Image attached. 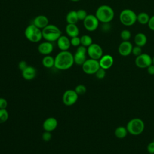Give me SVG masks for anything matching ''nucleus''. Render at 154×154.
I'll list each match as a JSON object with an SVG mask.
<instances>
[{
  "label": "nucleus",
  "instance_id": "nucleus-3",
  "mask_svg": "<svg viewBox=\"0 0 154 154\" xmlns=\"http://www.w3.org/2000/svg\"><path fill=\"white\" fill-rule=\"evenodd\" d=\"M43 38L46 41L53 42L57 41L61 35V31L55 25L49 24L42 29Z\"/></svg>",
  "mask_w": 154,
  "mask_h": 154
},
{
  "label": "nucleus",
  "instance_id": "nucleus-30",
  "mask_svg": "<svg viewBox=\"0 0 154 154\" xmlns=\"http://www.w3.org/2000/svg\"><path fill=\"white\" fill-rule=\"evenodd\" d=\"M77 16L79 20H84L85 18L88 15L87 13V11L83 9H79L78 11H76Z\"/></svg>",
  "mask_w": 154,
  "mask_h": 154
},
{
  "label": "nucleus",
  "instance_id": "nucleus-8",
  "mask_svg": "<svg viewBox=\"0 0 154 154\" xmlns=\"http://www.w3.org/2000/svg\"><path fill=\"white\" fill-rule=\"evenodd\" d=\"M87 54V47L79 45L78 46L75 54L73 55L74 63L78 66H82L87 60L86 54Z\"/></svg>",
  "mask_w": 154,
  "mask_h": 154
},
{
  "label": "nucleus",
  "instance_id": "nucleus-34",
  "mask_svg": "<svg viewBox=\"0 0 154 154\" xmlns=\"http://www.w3.org/2000/svg\"><path fill=\"white\" fill-rule=\"evenodd\" d=\"M51 138H52V134H51V132L45 131L42 134V139L45 141H49V140H51Z\"/></svg>",
  "mask_w": 154,
  "mask_h": 154
},
{
  "label": "nucleus",
  "instance_id": "nucleus-16",
  "mask_svg": "<svg viewBox=\"0 0 154 154\" xmlns=\"http://www.w3.org/2000/svg\"><path fill=\"white\" fill-rule=\"evenodd\" d=\"M57 125H58L57 120L53 117H51L47 118L43 122V128L45 131L51 132L57 128Z\"/></svg>",
  "mask_w": 154,
  "mask_h": 154
},
{
  "label": "nucleus",
  "instance_id": "nucleus-5",
  "mask_svg": "<svg viewBox=\"0 0 154 154\" xmlns=\"http://www.w3.org/2000/svg\"><path fill=\"white\" fill-rule=\"evenodd\" d=\"M137 14L132 10L126 8L120 12L119 19L124 26H131L137 22Z\"/></svg>",
  "mask_w": 154,
  "mask_h": 154
},
{
  "label": "nucleus",
  "instance_id": "nucleus-38",
  "mask_svg": "<svg viewBox=\"0 0 154 154\" xmlns=\"http://www.w3.org/2000/svg\"><path fill=\"white\" fill-rule=\"evenodd\" d=\"M147 25L150 30L154 31V16L150 17Z\"/></svg>",
  "mask_w": 154,
  "mask_h": 154
},
{
  "label": "nucleus",
  "instance_id": "nucleus-6",
  "mask_svg": "<svg viewBox=\"0 0 154 154\" xmlns=\"http://www.w3.org/2000/svg\"><path fill=\"white\" fill-rule=\"evenodd\" d=\"M24 34L26 39L32 43L38 42L43 38L42 29L36 27L34 24L28 25L26 28Z\"/></svg>",
  "mask_w": 154,
  "mask_h": 154
},
{
  "label": "nucleus",
  "instance_id": "nucleus-32",
  "mask_svg": "<svg viewBox=\"0 0 154 154\" xmlns=\"http://www.w3.org/2000/svg\"><path fill=\"white\" fill-rule=\"evenodd\" d=\"M70 43L71 45L73 46H79L81 45V40H80V37L78 36L72 37L70 39Z\"/></svg>",
  "mask_w": 154,
  "mask_h": 154
},
{
  "label": "nucleus",
  "instance_id": "nucleus-21",
  "mask_svg": "<svg viewBox=\"0 0 154 154\" xmlns=\"http://www.w3.org/2000/svg\"><path fill=\"white\" fill-rule=\"evenodd\" d=\"M147 38L146 35L143 32L137 33L134 37V42L135 45L143 47L147 43Z\"/></svg>",
  "mask_w": 154,
  "mask_h": 154
},
{
  "label": "nucleus",
  "instance_id": "nucleus-12",
  "mask_svg": "<svg viewBox=\"0 0 154 154\" xmlns=\"http://www.w3.org/2000/svg\"><path fill=\"white\" fill-rule=\"evenodd\" d=\"M87 54L90 58L99 60L103 55V50L99 45L93 43L87 47Z\"/></svg>",
  "mask_w": 154,
  "mask_h": 154
},
{
  "label": "nucleus",
  "instance_id": "nucleus-28",
  "mask_svg": "<svg viewBox=\"0 0 154 154\" xmlns=\"http://www.w3.org/2000/svg\"><path fill=\"white\" fill-rule=\"evenodd\" d=\"M120 37L123 41H129L131 37V32L128 29H123L120 32Z\"/></svg>",
  "mask_w": 154,
  "mask_h": 154
},
{
  "label": "nucleus",
  "instance_id": "nucleus-25",
  "mask_svg": "<svg viewBox=\"0 0 154 154\" xmlns=\"http://www.w3.org/2000/svg\"><path fill=\"white\" fill-rule=\"evenodd\" d=\"M149 15L145 12H141L137 14V21L141 25L147 24L150 19Z\"/></svg>",
  "mask_w": 154,
  "mask_h": 154
},
{
  "label": "nucleus",
  "instance_id": "nucleus-11",
  "mask_svg": "<svg viewBox=\"0 0 154 154\" xmlns=\"http://www.w3.org/2000/svg\"><path fill=\"white\" fill-rule=\"evenodd\" d=\"M78 96L75 90H67L63 93L62 100L65 105L72 106L76 102Z\"/></svg>",
  "mask_w": 154,
  "mask_h": 154
},
{
  "label": "nucleus",
  "instance_id": "nucleus-31",
  "mask_svg": "<svg viewBox=\"0 0 154 154\" xmlns=\"http://www.w3.org/2000/svg\"><path fill=\"white\" fill-rule=\"evenodd\" d=\"M95 75L98 79H103L106 75V71L105 69L100 67L95 73Z\"/></svg>",
  "mask_w": 154,
  "mask_h": 154
},
{
  "label": "nucleus",
  "instance_id": "nucleus-23",
  "mask_svg": "<svg viewBox=\"0 0 154 154\" xmlns=\"http://www.w3.org/2000/svg\"><path fill=\"white\" fill-rule=\"evenodd\" d=\"M66 22L69 24H76L78 20L76 11L72 10L69 11L66 15Z\"/></svg>",
  "mask_w": 154,
  "mask_h": 154
},
{
  "label": "nucleus",
  "instance_id": "nucleus-7",
  "mask_svg": "<svg viewBox=\"0 0 154 154\" xmlns=\"http://www.w3.org/2000/svg\"><path fill=\"white\" fill-rule=\"evenodd\" d=\"M100 68L99 60L92 58L87 59L84 63L82 65V69L84 73L88 75L95 74L97 70Z\"/></svg>",
  "mask_w": 154,
  "mask_h": 154
},
{
  "label": "nucleus",
  "instance_id": "nucleus-36",
  "mask_svg": "<svg viewBox=\"0 0 154 154\" xmlns=\"http://www.w3.org/2000/svg\"><path fill=\"white\" fill-rule=\"evenodd\" d=\"M8 103L5 99L0 97V109H6L7 107Z\"/></svg>",
  "mask_w": 154,
  "mask_h": 154
},
{
  "label": "nucleus",
  "instance_id": "nucleus-33",
  "mask_svg": "<svg viewBox=\"0 0 154 154\" xmlns=\"http://www.w3.org/2000/svg\"><path fill=\"white\" fill-rule=\"evenodd\" d=\"M132 54L135 57H137L140 54H142L141 47H140L137 45H135V46H133L132 50Z\"/></svg>",
  "mask_w": 154,
  "mask_h": 154
},
{
  "label": "nucleus",
  "instance_id": "nucleus-24",
  "mask_svg": "<svg viewBox=\"0 0 154 154\" xmlns=\"http://www.w3.org/2000/svg\"><path fill=\"white\" fill-rule=\"evenodd\" d=\"M42 64L46 68H51L54 66L55 58L51 55H45L42 60Z\"/></svg>",
  "mask_w": 154,
  "mask_h": 154
},
{
  "label": "nucleus",
  "instance_id": "nucleus-10",
  "mask_svg": "<svg viewBox=\"0 0 154 154\" xmlns=\"http://www.w3.org/2000/svg\"><path fill=\"white\" fill-rule=\"evenodd\" d=\"M135 63L139 68H147L152 64V58L147 54L142 53L140 55L136 57Z\"/></svg>",
  "mask_w": 154,
  "mask_h": 154
},
{
  "label": "nucleus",
  "instance_id": "nucleus-37",
  "mask_svg": "<svg viewBox=\"0 0 154 154\" xmlns=\"http://www.w3.org/2000/svg\"><path fill=\"white\" fill-rule=\"evenodd\" d=\"M18 67H19V69H20V70L22 72L28 67L27 63L25 61H23V60L20 61L19 63Z\"/></svg>",
  "mask_w": 154,
  "mask_h": 154
},
{
  "label": "nucleus",
  "instance_id": "nucleus-15",
  "mask_svg": "<svg viewBox=\"0 0 154 154\" xmlns=\"http://www.w3.org/2000/svg\"><path fill=\"white\" fill-rule=\"evenodd\" d=\"M100 67L107 70L112 67L114 63L113 57L108 54L102 55V57L99 60Z\"/></svg>",
  "mask_w": 154,
  "mask_h": 154
},
{
  "label": "nucleus",
  "instance_id": "nucleus-2",
  "mask_svg": "<svg viewBox=\"0 0 154 154\" xmlns=\"http://www.w3.org/2000/svg\"><path fill=\"white\" fill-rule=\"evenodd\" d=\"M95 16L100 22L102 23H109L114 19V11L110 6L102 5L96 10Z\"/></svg>",
  "mask_w": 154,
  "mask_h": 154
},
{
  "label": "nucleus",
  "instance_id": "nucleus-9",
  "mask_svg": "<svg viewBox=\"0 0 154 154\" xmlns=\"http://www.w3.org/2000/svg\"><path fill=\"white\" fill-rule=\"evenodd\" d=\"M84 26L86 30L92 32L98 28L99 21L94 14H88L85 19L83 20Z\"/></svg>",
  "mask_w": 154,
  "mask_h": 154
},
{
  "label": "nucleus",
  "instance_id": "nucleus-20",
  "mask_svg": "<svg viewBox=\"0 0 154 154\" xmlns=\"http://www.w3.org/2000/svg\"><path fill=\"white\" fill-rule=\"evenodd\" d=\"M66 32L70 37L78 36L79 30L76 24H67L66 26Z\"/></svg>",
  "mask_w": 154,
  "mask_h": 154
},
{
  "label": "nucleus",
  "instance_id": "nucleus-13",
  "mask_svg": "<svg viewBox=\"0 0 154 154\" xmlns=\"http://www.w3.org/2000/svg\"><path fill=\"white\" fill-rule=\"evenodd\" d=\"M133 46L129 41H123L118 47L119 54L123 57H127L132 54Z\"/></svg>",
  "mask_w": 154,
  "mask_h": 154
},
{
  "label": "nucleus",
  "instance_id": "nucleus-41",
  "mask_svg": "<svg viewBox=\"0 0 154 154\" xmlns=\"http://www.w3.org/2000/svg\"><path fill=\"white\" fill-rule=\"evenodd\" d=\"M152 64H154V57L152 58Z\"/></svg>",
  "mask_w": 154,
  "mask_h": 154
},
{
  "label": "nucleus",
  "instance_id": "nucleus-35",
  "mask_svg": "<svg viewBox=\"0 0 154 154\" xmlns=\"http://www.w3.org/2000/svg\"><path fill=\"white\" fill-rule=\"evenodd\" d=\"M147 150L150 154H154V141L150 142L147 146Z\"/></svg>",
  "mask_w": 154,
  "mask_h": 154
},
{
  "label": "nucleus",
  "instance_id": "nucleus-4",
  "mask_svg": "<svg viewBox=\"0 0 154 154\" xmlns=\"http://www.w3.org/2000/svg\"><path fill=\"white\" fill-rule=\"evenodd\" d=\"M144 123L140 118H133L127 123L126 129L128 133L132 135H138L144 130Z\"/></svg>",
  "mask_w": 154,
  "mask_h": 154
},
{
  "label": "nucleus",
  "instance_id": "nucleus-40",
  "mask_svg": "<svg viewBox=\"0 0 154 154\" xmlns=\"http://www.w3.org/2000/svg\"><path fill=\"white\" fill-rule=\"evenodd\" d=\"M71 1H73V2H78V1H79L80 0H70Z\"/></svg>",
  "mask_w": 154,
  "mask_h": 154
},
{
  "label": "nucleus",
  "instance_id": "nucleus-39",
  "mask_svg": "<svg viewBox=\"0 0 154 154\" xmlns=\"http://www.w3.org/2000/svg\"><path fill=\"white\" fill-rule=\"evenodd\" d=\"M147 71L149 75H154V64H152L150 66H149L147 68Z\"/></svg>",
  "mask_w": 154,
  "mask_h": 154
},
{
  "label": "nucleus",
  "instance_id": "nucleus-29",
  "mask_svg": "<svg viewBox=\"0 0 154 154\" xmlns=\"http://www.w3.org/2000/svg\"><path fill=\"white\" fill-rule=\"evenodd\" d=\"M75 91L78 94V96H81V95L84 94L86 93L87 88L84 85L79 84L75 87Z\"/></svg>",
  "mask_w": 154,
  "mask_h": 154
},
{
  "label": "nucleus",
  "instance_id": "nucleus-22",
  "mask_svg": "<svg viewBox=\"0 0 154 154\" xmlns=\"http://www.w3.org/2000/svg\"><path fill=\"white\" fill-rule=\"evenodd\" d=\"M128 132L126 129V127L120 126H118L114 131V135L115 136L119 139H123L125 138L128 134Z\"/></svg>",
  "mask_w": 154,
  "mask_h": 154
},
{
  "label": "nucleus",
  "instance_id": "nucleus-19",
  "mask_svg": "<svg viewBox=\"0 0 154 154\" xmlns=\"http://www.w3.org/2000/svg\"><path fill=\"white\" fill-rule=\"evenodd\" d=\"M37 74L36 69L32 67V66H29L24 69L23 71H22V77L28 81H30L33 79Z\"/></svg>",
  "mask_w": 154,
  "mask_h": 154
},
{
  "label": "nucleus",
  "instance_id": "nucleus-27",
  "mask_svg": "<svg viewBox=\"0 0 154 154\" xmlns=\"http://www.w3.org/2000/svg\"><path fill=\"white\" fill-rule=\"evenodd\" d=\"M8 119V112L6 109H0V124L5 122Z\"/></svg>",
  "mask_w": 154,
  "mask_h": 154
},
{
  "label": "nucleus",
  "instance_id": "nucleus-26",
  "mask_svg": "<svg viewBox=\"0 0 154 154\" xmlns=\"http://www.w3.org/2000/svg\"><path fill=\"white\" fill-rule=\"evenodd\" d=\"M81 45L85 47H88L93 43L91 37L88 35H83L80 37Z\"/></svg>",
  "mask_w": 154,
  "mask_h": 154
},
{
  "label": "nucleus",
  "instance_id": "nucleus-18",
  "mask_svg": "<svg viewBox=\"0 0 154 154\" xmlns=\"http://www.w3.org/2000/svg\"><path fill=\"white\" fill-rule=\"evenodd\" d=\"M32 24L39 29H42L49 25V20L48 17L44 15H38L34 18Z\"/></svg>",
  "mask_w": 154,
  "mask_h": 154
},
{
  "label": "nucleus",
  "instance_id": "nucleus-17",
  "mask_svg": "<svg viewBox=\"0 0 154 154\" xmlns=\"http://www.w3.org/2000/svg\"><path fill=\"white\" fill-rule=\"evenodd\" d=\"M58 48L61 51H68L71 46L70 40L65 35H61L57 40Z\"/></svg>",
  "mask_w": 154,
  "mask_h": 154
},
{
  "label": "nucleus",
  "instance_id": "nucleus-14",
  "mask_svg": "<svg viewBox=\"0 0 154 154\" xmlns=\"http://www.w3.org/2000/svg\"><path fill=\"white\" fill-rule=\"evenodd\" d=\"M54 49V45L51 42L46 41L41 43L38 46V51L40 54L45 55H49Z\"/></svg>",
  "mask_w": 154,
  "mask_h": 154
},
{
  "label": "nucleus",
  "instance_id": "nucleus-1",
  "mask_svg": "<svg viewBox=\"0 0 154 154\" xmlns=\"http://www.w3.org/2000/svg\"><path fill=\"white\" fill-rule=\"evenodd\" d=\"M73 64V55L68 51H61L55 57L54 67L58 70H67Z\"/></svg>",
  "mask_w": 154,
  "mask_h": 154
}]
</instances>
